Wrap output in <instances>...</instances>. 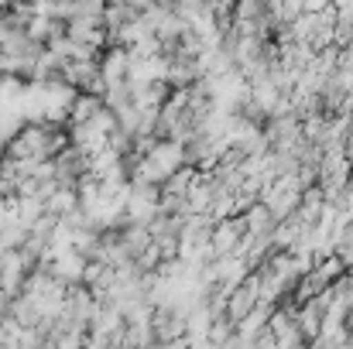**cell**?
<instances>
[{
  "label": "cell",
  "instance_id": "6da1fadb",
  "mask_svg": "<svg viewBox=\"0 0 353 349\" xmlns=\"http://www.w3.org/2000/svg\"><path fill=\"white\" fill-rule=\"evenodd\" d=\"M161 349H192V343L189 339H175V343H158Z\"/></svg>",
  "mask_w": 353,
  "mask_h": 349
}]
</instances>
